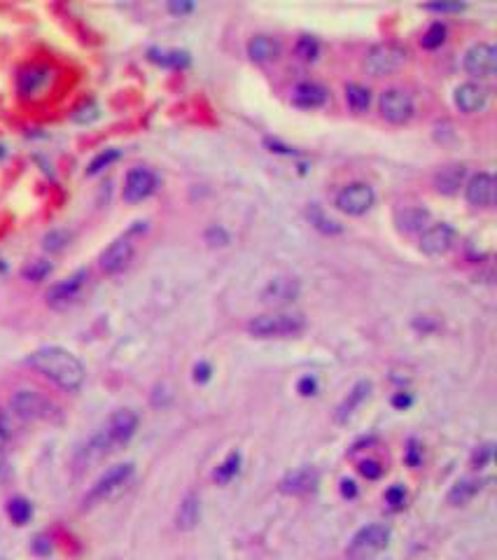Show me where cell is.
<instances>
[{
  "label": "cell",
  "instance_id": "obj_1",
  "mask_svg": "<svg viewBox=\"0 0 497 560\" xmlns=\"http://www.w3.org/2000/svg\"><path fill=\"white\" fill-rule=\"evenodd\" d=\"M28 364L33 367L35 371H40L44 379L56 383L59 388L68 390V393L80 390L84 383V364L66 348L47 346V348L35 350L33 355L28 357Z\"/></svg>",
  "mask_w": 497,
  "mask_h": 560
},
{
  "label": "cell",
  "instance_id": "obj_2",
  "mask_svg": "<svg viewBox=\"0 0 497 560\" xmlns=\"http://www.w3.org/2000/svg\"><path fill=\"white\" fill-rule=\"evenodd\" d=\"M136 429H138V416L131 409H119L114 411L112 416L108 418L105 427L98 432L91 443L87 446V455L89 458H101L110 451L124 446L133 439Z\"/></svg>",
  "mask_w": 497,
  "mask_h": 560
},
{
  "label": "cell",
  "instance_id": "obj_3",
  "mask_svg": "<svg viewBox=\"0 0 497 560\" xmlns=\"http://www.w3.org/2000/svg\"><path fill=\"white\" fill-rule=\"evenodd\" d=\"M306 329V318L299 313H264L248 322V332L257 339H289L299 336Z\"/></svg>",
  "mask_w": 497,
  "mask_h": 560
},
{
  "label": "cell",
  "instance_id": "obj_4",
  "mask_svg": "<svg viewBox=\"0 0 497 560\" xmlns=\"http://www.w3.org/2000/svg\"><path fill=\"white\" fill-rule=\"evenodd\" d=\"M407 61V52L404 47L395 42H381L373 44V47L366 52L364 56V71L371 75V78H385V75L397 73Z\"/></svg>",
  "mask_w": 497,
  "mask_h": 560
},
{
  "label": "cell",
  "instance_id": "obj_5",
  "mask_svg": "<svg viewBox=\"0 0 497 560\" xmlns=\"http://www.w3.org/2000/svg\"><path fill=\"white\" fill-rule=\"evenodd\" d=\"M373 203H376V191L366 182H350V185L341 187L334 198L336 208L346 215H353V218L369 213Z\"/></svg>",
  "mask_w": 497,
  "mask_h": 560
},
{
  "label": "cell",
  "instance_id": "obj_6",
  "mask_svg": "<svg viewBox=\"0 0 497 560\" xmlns=\"http://www.w3.org/2000/svg\"><path fill=\"white\" fill-rule=\"evenodd\" d=\"M388 540H390V528L381 525V523H371V525L362 528V530L353 537L346 554L350 560H366V558L376 556L381 549H385Z\"/></svg>",
  "mask_w": 497,
  "mask_h": 560
},
{
  "label": "cell",
  "instance_id": "obj_7",
  "mask_svg": "<svg viewBox=\"0 0 497 560\" xmlns=\"http://www.w3.org/2000/svg\"><path fill=\"white\" fill-rule=\"evenodd\" d=\"M131 477H133V465H114V467H110V470L94 483V488L89 490V495L84 497V504L91 507V504H98V502L108 500V497H112L117 490L124 488Z\"/></svg>",
  "mask_w": 497,
  "mask_h": 560
},
{
  "label": "cell",
  "instance_id": "obj_8",
  "mask_svg": "<svg viewBox=\"0 0 497 560\" xmlns=\"http://www.w3.org/2000/svg\"><path fill=\"white\" fill-rule=\"evenodd\" d=\"M465 73L477 80H488L497 73V49L491 42H477L465 52Z\"/></svg>",
  "mask_w": 497,
  "mask_h": 560
},
{
  "label": "cell",
  "instance_id": "obj_9",
  "mask_svg": "<svg viewBox=\"0 0 497 560\" xmlns=\"http://www.w3.org/2000/svg\"><path fill=\"white\" fill-rule=\"evenodd\" d=\"M10 409L21 420H42L54 413L52 402L35 390H17L10 400Z\"/></svg>",
  "mask_w": 497,
  "mask_h": 560
},
{
  "label": "cell",
  "instance_id": "obj_10",
  "mask_svg": "<svg viewBox=\"0 0 497 560\" xmlns=\"http://www.w3.org/2000/svg\"><path fill=\"white\" fill-rule=\"evenodd\" d=\"M378 110L390 124H407V121L414 117L416 105H414V98H411L407 91L385 89L378 98Z\"/></svg>",
  "mask_w": 497,
  "mask_h": 560
},
{
  "label": "cell",
  "instance_id": "obj_11",
  "mask_svg": "<svg viewBox=\"0 0 497 560\" xmlns=\"http://www.w3.org/2000/svg\"><path fill=\"white\" fill-rule=\"evenodd\" d=\"M455 229L448 222H434L420 234V250L430 257H443L455 245Z\"/></svg>",
  "mask_w": 497,
  "mask_h": 560
},
{
  "label": "cell",
  "instance_id": "obj_12",
  "mask_svg": "<svg viewBox=\"0 0 497 560\" xmlns=\"http://www.w3.org/2000/svg\"><path fill=\"white\" fill-rule=\"evenodd\" d=\"M159 187V178L155 171H150V168H131V171L126 173V180H124V201L126 203H140L145 201L148 196H152Z\"/></svg>",
  "mask_w": 497,
  "mask_h": 560
},
{
  "label": "cell",
  "instance_id": "obj_13",
  "mask_svg": "<svg viewBox=\"0 0 497 560\" xmlns=\"http://www.w3.org/2000/svg\"><path fill=\"white\" fill-rule=\"evenodd\" d=\"M87 278H89V273L82 268V271L73 273V275H68L66 280H59L56 285H52V287H49V292H47V304L52 306V309H56V311L68 309V306H71V304L78 302V297L82 294L84 285H87Z\"/></svg>",
  "mask_w": 497,
  "mask_h": 560
},
{
  "label": "cell",
  "instance_id": "obj_14",
  "mask_svg": "<svg viewBox=\"0 0 497 560\" xmlns=\"http://www.w3.org/2000/svg\"><path fill=\"white\" fill-rule=\"evenodd\" d=\"M301 292V282L294 278V275H278V278H271L262 290V302L271 304V306H285L292 304Z\"/></svg>",
  "mask_w": 497,
  "mask_h": 560
},
{
  "label": "cell",
  "instance_id": "obj_15",
  "mask_svg": "<svg viewBox=\"0 0 497 560\" xmlns=\"http://www.w3.org/2000/svg\"><path fill=\"white\" fill-rule=\"evenodd\" d=\"M54 82V71L47 66H26L17 75V91L24 98L40 96L49 84Z\"/></svg>",
  "mask_w": 497,
  "mask_h": 560
},
{
  "label": "cell",
  "instance_id": "obj_16",
  "mask_svg": "<svg viewBox=\"0 0 497 560\" xmlns=\"http://www.w3.org/2000/svg\"><path fill=\"white\" fill-rule=\"evenodd\" d=\"M465 198L479 208H491L495 203V175L481 171L465 182Z\"/></svg>",
  "mask_w": 497,
  "mask_h": 560
},
{
  "label": "cell",
  "instance_id": "obj_17",
  "mask_svg": "<svg viewBox=\"0 0 497 560\" xmlns=\"http://www.w3.org/2000/svg\"><path fill=\"white\" fill-rule=\"evenodd\" d=\"M488 89L481 82H462L460 87L455 89L453 101L457 105V110L465 114H477L488 105Z\"/></svg>",
  "mask_w": 497,
  "mask_h": 560
},
{
  "label": "cell",
  "instance_id": "obj_18",
  "mask_svg": "<svg viewBox=\"0 0 497 560\" xmlns=\"http://www.w3.org/2000/svg\"><path fill=\"white\" fill-rule=\"evenodd\" d=\"M131 259H133V243L128 239H117L103 250V255L98 262H101V268L105 273L114 275V273L124 271Z\"/></svg>",
  "mask_w": 497,
  "mask_h": 560
},
{
  "label": "cell",
  "instance_id": "obj_19",
  "mask_svg": "<svg viewBox=\"0 0 497 560\" xmlns=\"http://www.w3.org/2000/svg\"><path fill=\"white\" fill-rule=\"evenodd\" d=\"M320 474L313 467H299V470L289 472L285 479L280 481V490L285 495H306L318 488Z\"/></svg>",
  "mask_w": 497,
  "mask_h": 560
},
{
  "label": "cell",
  "instance_id": "obj_20",
  "mask_svg": "<svg viewBox=\"0 0 497 560\" xmlns=\"http://www.w3.org/2000/svg\"><path fill=\"white\" fill-rule=\"evenodd\" d=\"M430 220V210L423 205H404L395 213V225L400 227V232L407 234H423L432 225Z\"/></svg>",
  "mask_w": 497,
  "mask_h": 560
},
{
  "label": "cell",
  "instance_id": "obj_21",
  "mask_svg": "<svg viewBox=\"0 0 497 560\" xmlns=\"http://www.w3.org/2000/svg\"><path fill=\"white\" fill-rule=\"evenodd\" d=\"M330 98V91H327L320 82H299L292 91V103L301 110H316V107H323Z\"/></svg>",
  "mask_w": 497,
  "mask_h": 560
},
{
  "label": "cell",
  "instance_id": "obj_22",
  "mask_svg": "<svg viewBox=\"0 0 497 560\" xmlns=\"http://www.w3.org/2000/svg\"><path fill=\"white\" fill-rule=\"evenodd\" d=\"M465 180H467V168L462 164H450V166H443L441 171L434 175V187H437L439 194L453 196L465 187Z\"/></svg>",
  "mask_w": 497,
  "mask_h": 560
},
{
  "label": "cell",
  "instance_id": "obj_23",
  "mask_svg": "<svg viewBox=\"0 0 497 560\" xmlns=\"http://www.w3.org/2000/svg\"><path fill=\"white\" fill-rule=\"evenodd\" d=\"M248 56L255 64H271L280 56V42L271 35H255L248 42Z\"/></svg>",
  "mask_w": 497,
  "mask_h": 560
},
{
  "label": "cell",
  "instance_id": "obj_24",
  "mask_svg": "<svg viewBox=\"0 0 497 560\" xmlns=\"http://www.w3.org/2000/svg\"><path fill=\"white\" fill-rule=\"evenodd\" d=\"M479 493H481V481L479 479H462L448 490V504H453V507H462V504L472 502Z\"/></svg>",
  "mask_w": 497,
  "mask_h": 560
},
{
  "label": "cell",
  "instance_id": "obj_25",
  "mask_svg": "<svg viewBox=\"0 0 497 560\" xmlns=\"http://www.w3.org/2000/svg\"><path fill=\"white\" fill-rule=\"evenodd\" d=\"M369 390H371V386H369V383H366V381L357 383V386H355V388L348 393L346 400H343V404L339 406V413H336V420H339V423H343V420H346V418L353 416L357 406L366 400V395H369Z\"/></svg>",
  "mask_w": 497,
  "mask_h": 560
},
{
  "label": "cell",
  "instance_id": "obj_26",
  "mask_svg": "<svg viewBox=\"0 0 497 560\" xmlns=\"http://www.w3.org/2000/svg\"><path fill=\"white\" fill-rule=\"evenodd\" d=\"M198 516H201V509H198V497L194 493H189L185 500L180 502L178 528H180V530H192V528L198 523Z\"/></svg>",
  "mask_w": 497,
  "mask_h": 560
},
{
  "label": "cell",
  "instance_id": "obj_27",
  "mask_svg": "<svg viewBox=\"0 0 497 560\" xmlns=\"http://www.w3.org/2000/svg\"><path fill=\"white\" fill-rule=\"evenodd\" d=\"M150 61L166 68H185L189 66V54L180 49H150Z\"/></svg>",
  "mask_w": 497,
  "mask_h": 560
},
{
  "label": "cell",
  "instance_id": "obj_28",
  "mask_svg": "<svg viewBox=\"0 0 497 560\" xmlns=\"http://www.w3.org/2000/svg\"><path fill=\"white\" fill-rule=\"evenodd\" d=\"M346 101L350 105V110H355V112H364V110H369V105H371V91L362 87V84H348L346 87Z\"/></svg>",
  "mask_w": 497,
  "mask_h": 560
},
{
  "label": "cell",
  "instance_id": "obj_29",
  "mask_svg": "<svg viewBox=\"0 0 497 560\" xmlns=\"http://www.w3.org/2000/svg\"><path fill=\"white\" fill-rule=\"evenodd\" d=\"M239 470H241V453H236V451H234V453H229L217 465V470H215V474H212V479H215L217 483H229V481L236 477V474H239Z\"/></svg>",
  "mask_w": 497,
  "mask_h": 560
},
{
  "label": "cell",
  "instance_id": "obj_30",
  "mask_svg": "<svg viewBox=\"0 0 497 560\" xmlns=\"http://www.w3.org/2000/svg\"><path fill=\"white\" fill-rule=\"evenodd\" d=\"M30 513H33V507H30V502L24 500V497H14V500L7 502V516L12 518V523L26 525L30 520Z\"/></svg>",
  "mask_w": 497,
  "mask_h": 560
},
{
  "label": "cell",
  "instance_id": "obj_31",
  "mask_svg": "<svg viewBox=\"0 0 497 560\" xmlns=\"http://www.w3.org/2000/svg\"><path fill=\"white\" fill-rule=\"evenodd\" d=\"M446 26L441 24V21H434V24L425 30V35L420 37V44H423V49H439L443 42H446Z\"/></svg>",
  "mask_w": 497,
  "mask_h": 560
},
{
  "label": "cell",
  "instance_id": "obj_32",
  "mask_svg": "<svg viewBox=\"0 0 497 560\" xmlns=\"http://www.w3.org/2000/svg\"><path fill=\"white\" fill-rule=\"evenodd\" d=\"M121 157V152L117 148H110V150H103L101 155H96L94 159L89 161V166H87V175H98L101 171H105V168H110L114 161H117Z\"/></svg>",
  "mask_w": 497,
  "mask_h": 560
},
{
  "label": "cell",
  "instance_id": "obj_33",
  "mask_svg": "<svg viewBox=\"0 0 497 560\" xmlns=\"http://www.w3.org/2000/svg\"><path fill=\"white\" fill-rule=\"evenodd\" d=\"M21 273H24V278L30 282H40L52 273V262H47V259H33V262H28L24 266Z\"/></svg>",
  "mask_w": 497,
  "mask_h": 560
},
{
  "label": "cell",
  "instance_id": "obj_34",
  "mask_svg": "<svg viewBox=\"0 0 497 560\" xmlns=\"http://www.w3.org/2000/svg\"><path fill=\"white\" fill-rule=\"evenodd\" d=\"M294 52L301 61H316L320 56V42L311 35H301L299 40H297Z\"/></svg>",
  "mask_w": 497,
  "mask_h": 560
},
{
  "label": "cell",
  "instance_id": "obj_35",
  "mask_svg": "<svg viewBox=\"0 0 497 560\" xmlns=\"http://www.w3.org/2000/svg\"><path fill=\"white\" fill-rule=\"evenodd\" d=\"M42 243H44V250L59 252V250H64L68 243H71V234L64 232V229H54V232H49L47 236H44Z\"/></svg>",
  "mask_w": 497,
  "mask_h": 560
},
{
  "label": "cell",
  "instance_id": "obj_36",
  "mask_svg": "<svg viewBox=\"0 0 497 560\" xmlns=\"http://www.w3.org/2000/svg\"><path fill=\"white\" fill-rule=\"evenodd\" d=\"M311 222L320 229V232H325V234H339V232H341V227L336 225L334 220L325 218L323 210H320V208H313V213H311Z\"/></svg>",
  "mask_w": 497,
  "mask_h": 560
},
{
  "label": "cell",
  "instance_id": "obj_37",
  "mask_svg": "<svg viewBox=\"0 0 497 560\" xmlns=\"http://www.w3.org/2000/svg\"><path fill=\"white\" fill-rule=\"evenodd\" d=\"M96 117H98V105L94 101L82 103L78 110L73 112V121H78V124H89V121H94Z\"/></svg>",
  "mask_w": 497,
  "mask_h": 560
},
{
  "label": "cell",
  "instance_id": "obj_38",
  "mask_svg": "<svg viewBox=\"0 0 497 560\" xmlns=\"http://www.w3.org/2000/svg\"><path fill=\"white\" fill-rule=\"evenodd\" d=\"M359 474L369 481H376L381 474H383V467H381L376 460H364V463H359Z\"/></svg>",
  "mask_w": 497,
  "mask_h": 560
},
{
  "label": "cell",
  "instance_id": "obj_39",
  "mask_svg": "<svg viewBox=\"0 0 497 560\" xmlns=\"http://www.w3.org/2000/svg\"><path fill=\"white\" fill-rule=\"evenodd\" d=\"M385 502L393 509H402L404 502H407V493H404V488L402 486H393V488H390L388 493H385Z\"/></svg>",
  "mask_w": 497,
  "mask_h": 560
},
{
  "label": "cell",
  "instance_id": "obj_40",
  "mask_svg": "<svg viewBox=\"0 0 497 560\" xmlns=\"http://www.w3.org/2000/svg\"><path fill=\"white\" fill-rule=\"evenodd\" d=\"M205 241H208L210 245H227L229 234L222 227H210L208 232H205Z\"/></svg>",
  "mask_w": 497,
  "mask_h": 560
},
{
  "label": "cell",
  "instance_id": "obj_41",
  "mask_svg": "<svg viewBox=\"0 0 497 560\" xmlns=\"http://www.w3.org/2000/svg\"><path fill=\"white\" fill-rule=\"evenodd\" d=\"M12 439V423L5 413H0V451H3Z\"/></svg>",
  "mask_w": 497,
  "mask_h": 560
},
{
  "label": "cell",
  "instance_id": "obj_42",
  "mask_svg": "<svg viewBox=\"0 0 497 560\" xmlns=\"http://www.w3.org/2000/svg\"><path fill=\"white\" fill-rule=\"evenodd\" d=\"M425 10H430V12H462L465 10V5L462 3H427L425 5Z\"/></svg>",
  "mask_w": 497,
  "mask_h": 560
},
{
  "label": "cell",
  "instance_id": "obj_43",
  "mask_svg": "<svg viewBox=\"0 0 497 560\" xmlns=\"http://www.w3.org/2000/svg\"><path fill=\"white\" fill-rule=\"evenodd\" d=\"M491 458H493V443H486V446H481L474 453V467H486Z\"/></svg>",
  "mask_w": 497,
  "mask_h": 560
},
{
  "label": "cell",
  "instance_id": "obj_44",
  "mask_svg": "<svg viewBox=\"0 0 497 560\" xmlns=\"http://www.w3.org/2000/svg\"><path fill=\"white\" fill-rule=\"evenodd\" d=\"M299 393H301L304 397L316 395V393H318V381L313 379V376H304V379L299 381Z\"/></svg>",
  "mask_w": 497,
  "mask_h": 560
},
{
  "label": "cell",
  "instance_id": "obj_45",
  "mask_svg": "<svg viewBox=\"0 0 497 560\" xmlns=\"http://www.w3.org/2000/svg\"><path fill=\"white\" fill-rule=\"evenodd\" d=\"M208 379H210V367L205 364V362L196 364V367H194V381H198V383H205Z\"/></svg>",
  "mask_w": 497,
  "mask_h": 560
},
{
  "label": "cell",
  "instance_id": "obj_46",
  "mask_svg": "<svg viewBox=\"0 0 497 560\" xmlns=\"http://www.w3.org/2000/svg\"><path fill=\"white\" fill-rule=\"evenodd\" d=\"M168 10L173 14H187L194 10V5L192 3H168Z\"/></svg>",
  "mask_w": 497,
  "mask_h": 560
},
{
  "label": "cell",
  "instance_id": "obj_47",
  "mask_svg": "<svg viewBox=\"0 0 497 560\" xmlns=\"http://www.w3.org/2000/svg\"><path fill=\"white\" fill-rule=\"evenodd\" d=\"M393 404L397 406V409H407V406H411V397L404 395V393H397L393 397Z\"/></svg>",
  "mask_w": 497,
  "mask_h": 560
},
{
  "label": "cell",
  "instance_id": "obj_48",
  "mask_svg": "<svg viewBox=\"0 0 497 560\" xmlns=\"http://www.w3.org/2000/svg\"><path fill=\"white\" fill-rule=\"evenodd\" d=\"M341 495L343 497H355L357 495V486L353 481H343L341 483Z\"/></svg>",
  "mask_w": 497,
  "mask_h": 560
},
{
  "label": "cell",
  "instance_id": "obj_49",
  "mask_svg": "<svg viewBox=\"0 0 497 560\" xmlns=\"http://www.w3.org/2000/svg\"><path fill=\"white\" fill-rule=\"evenodd\" d=\"M407 463H409L411 467H416V465H418V446H416V441H411L409 453H407Z\"/></svg>",
  "mask_w": 497,
  "mask_h": 560
},
{
  "label": "cell",
  "instance_id": "obj_50",
  "mask_svg": "<svg viewBox=\"0 0 497 560\" xmlns=\"http://www.w3.org/2000/svg\"><path fill=\"white\" fill-rule=\"evenodd\" d=\"M5 157V145H0V159Z\"/></svg>",
  "mask_w": 497,
  "mask_h": 560
}]
</instances>
